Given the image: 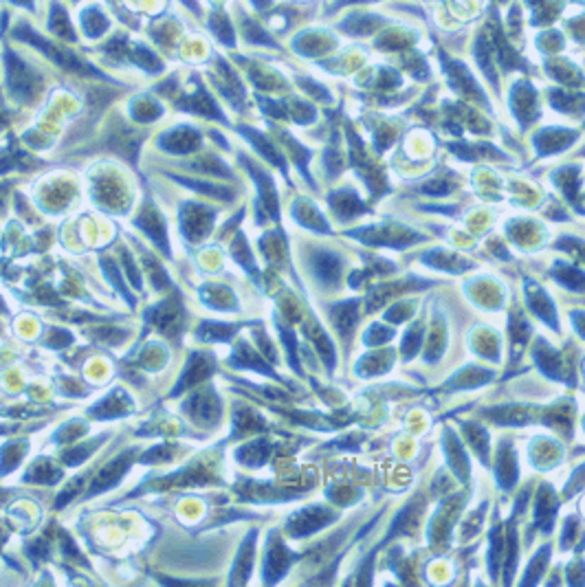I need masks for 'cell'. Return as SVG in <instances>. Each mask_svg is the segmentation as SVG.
<instances>
[{"label": "cell", "instance_id": "cell-3", "mask_svg": "<svg viewBox=\"0 0 585 587\" xmlns=\"http://www.w3.org/2000/svg\"><path fill=\"white\" fill-rule=\"evenodd\" d=\"M315 269H317V273H319L321 279L330 281V279H335V277L339 275V269H341V267H339L337 255L321 251V253H317V257H315Z\"/></svg>", "mask_w": 585, "mask_h": 587}, {"label": "cell", "instance_id": "cell-2", "mask_svg": "<svg viewBox=\"0 0 585 587\" xmlns=\"http://www.w3.org/2000/svg\"><path fill=\"white\" fill-rule=\"evenodd\" d=\"M132 453H126L124 458H117L112 464H108L106 469H102V473H99V477L95 480V487L91 489V493H97V491H102V489H108L112 487V484L126 473V469L130 467V458Z\"/></svg>", "mask_w": 585, "mask_h": 587}, {"label": "cell", "instance_id": "cell-7", "mask_svg": "<svg viewBox=\"0 0 585 587\" xmlns=\"http://www.w3.org/2000/svg\"><path fill=\"white\" fill-rule=\"evenodd\" d=\"M200 332H207L209 339H227V335L233 332V328H220V326H214V323H205Z\"/></svg>", "mask_w": 585, "mask_h": 587}, {"label": "cell", "instance_id": "cell-6", "mask_svg": "<svg viewBox=\"0 0 585 587\" xmlns=\"http://www.w3.org/2000/svg\"><path fill=\"white\" fill-rule=\"evenodd\" d=\"M104 265H106V273H108V277H110V279L115 281V286H117V289L121 291V295H124V297H126V299H128L130 303H134V301H132V297L128 295V291H126V286H124V284H121V279H119V275H117V269H115V265H112V262H110V260H106V262H104Z\"/></svg>", "mask_w": 585, "mask_h": 587}, {"label": "cell", "instance_id": "cell-4", "mask_svg": "<svg viewBox=\"0 0 585 587\" xmlns=\"http://www.w3.org/2000/svg\"><path fill=\"white\" fill-rule=\"evenodd\" d=\"M242 134H247V136H249V139L253 141V146H255V148H257V150H260L262 154H265L267 158H271L275 165H282V161H279V156L275 154V150H273V148H271V146L267 144V141L262 139V136H260L257 132H253V130H242Z\"/></svg>", "mask_w": 585, "mask_h": 587}, {"label": "cell", "instance_id": "cell-5", "mask_svg": "<svg viewBox=\"0 0 585 587\" xmlns=\"http://www.w3.org/2000/svg\"><path fill=\"white\" fill-rule=\"evenodd\" d=\"M557 277L561 281H566V286L570 284L572 289H585V275L574 269H566L563 273H557Z\"/></svg>", "mask_w": 585, "mask_h": 587}, {"label": "cell", "instance_id": "cell-8", "mask_svg": "<svg viewBox=\"0 0 585 587\" xmlns=\"http://www.w3.org/2000/svg\"><path fill=\"white\" fill-rule=\"evenodd\" d=\"M124 262H126V271L130 273V277H132V281L134 284L132 286H141V279H139V275H137V271H134V265H132V260H130V255H128V251H124Z\"/></svg>", "mask_w": 585, "mask_h": 587}, {"label": "cell", "instance_id": "cell-1", "mask_svg": "<svg viewBox=\"0 0 585 587\" xmlns=\"http://www.w3.org/2000/svg\"><path fill=\"white\" fill-rule=\"evenodd\" d=\"M7 64H9V77H11L13 93H18L20 97H31L33 91H35L31 71L25 66V62H20V59L13 57L11 53H9V57H7Z\"/></svg>", "mask_w": 585, "mask_h": 587}, {"label": "cell", "instance_id": "cell-9", "mask_svg": "<svg viewBox=\"0 0 585 587\" xmlns=\"http://www.w3.org/2000/svg\"><path fill=\"white\" fill-rule=\"evenodd\" d=\"M253 3H255L257 7H267V5H269V0H253Z\"/></svg>", "mask_w": 585, "mask_h": 587}]
</instances>
